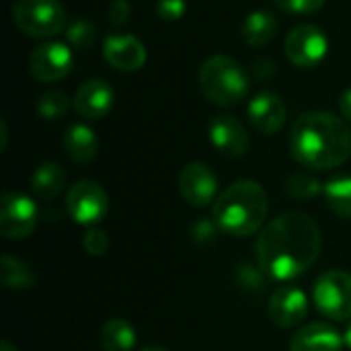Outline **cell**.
<instances>
[{
  "mask_svg": "<svg viewBox=\"0 0 351 351\" xmlns=\"http://www.w3.org/2000/svg\"><path fill=\"white\" fill-rule=\"evenodd\" d=\"M325 185H321V181L308 173H294L284 181V189L290 197L296 199H313L323 191Z\"/></svg>",
  "mask_w": 351,
  "mask_h": 351,
  "instance_id": "obj_24",
  "label": "cell"
},
{
  "mask_svg": "<svg viewBox=\"0 0 351 351\" xmlns=\"http://www.w3.org/2000/svg\"><path fill=\"white\" fill-rule=\"evenodd\" d=\"M343 339H346V346L351 350V321L350 325H348V331H346V337H343Z\"/></svg>",
  "mask_w": 351,
  "mask_h": 351,
  "instance_id": "obj_34",
  "label": "cell"
},
{
  "mask_svg": "<svg viewBox=\"0 0 351 351\" xmlns=\"http://www.w3.org/2000/svg\"><path fill=\"white\" fill-rule=\"evenodd\" d=\"M64 150L76 165H88L99 152V138L93 128L84 123H72L64 134Z\"/></svg>",
  "mask_w": 351,
  "mask_h": 351,
  "instance_id": "obj_18",
  "label": "cell"
},
{
  "mask_svg": "<svg viewBox=\"0 0 351 351\" xmlns=\"http://www.w3.org/2000/svg\"><path fill=\"white\" fill-rule=\"evenodd\" d=\"M99 341L105 351H134L136 329L125 319H111L103 325Z\"/></svg>",
  "mask_w": 351,
  "mask_h": 351,
  "instance_id": "obj_21",
  "label": "cell"
},
{
  "mask_svg": "<svg viewBox=\"0 0 351 351\" xmlns=\"http://www.w3.org/2000/svg\"><path fill=\"white\" fill-rule=\"evenodd\" d=\"M130 12H132V8H130V2L128 0H113L109 4V21L115 27L125 25L128 19H130Z\"/></svg>",
  "mask_w": 351,
  "mask_h": 351,
  "instance_id": "obj_32",
  "label": "cell"
},
{
  "mask_svg": "<svg viewBox=\"0 0 351 351\" xmlns=\"http://www.w3.org/2000/svg\"><path fill=\"white\" fill-rule=\"evenodd\" d=\"M267 218V193L251 179H243L226 187L214 202L212 220L220 232L243 239L261 230Z\"/></svg>",
  "mask_w": 351,
  "mask_h": 351,
  "instance_id": "obj_3",
  "label": "cell"
},
{
  "mask_svg": "<svg viewBox=\"0 0 351 351\" xmlns=\"http://www.w3.org/2000/svg\"><path fill=\"white\" fill-rule=\"evenodd\" d=\"M218 230H220V228H218V224H216L214 220L199 218V220L193 224V228H191V237H193L195 243H212V241H216Z\"/></svg>",
  "mask_w": 351,
  "mask_h": 351,
  "instance_id": "obj_30",
  "label": "cell"
},
{
  "mask_svg": "<svg viewBox=\"0 0 351 351\" xmlns=\"http://www.w3.org/2000/svg\"><path fill=\"white\" fill-rule=\"evenodd\" d=\"M115 103V93L111 84L103 78H90L82 82L74 95V109L84 119L105 117Z\"/></svg>",
  "mask_w": 351,
  "mask_h": 351,
  "instance_id": "obj_15",
  "label": "cell"
},
{
  "mask_svg": "<svg viewBox=\"0 0 351 351\" xmlns=\"http://www.w3.org/2000/svg\"><path fill=\"white\" fill-rule=\"evenodd\" d=\"M321 230L302 212H286L257 237V265L269 280L292 282L306 274L321 253Z\"/></svg>",
  "mask_w": 351,
  "mask_h": 351,
  "instance_id": "obj_1",
  "label": "cell"
},
{
  "mask_svg": "<svg viewBox=\"0 0 351 351\" xmlns=\"http://www.w3.org/2000/svg\"><path fill=\"white\" fill-rule=\"evenodd\" d=\"M346 339L329 323H311L290 341V351H343Z\"/></svg>",
  "mask_w": 351,
  "mask_h": 351,
  "instance_id": "obj_17",
  "label": "cell"
},
{
  "mask_svg": "<svg viewBox=\"0 0 351 351\" xmlns=\"http://www.w3.org/2000/svg\"><path fill=\"white\" fill-rule=\"evenodd\" d=\"M66 39L76 49H90L95 45V41H97V31H95L93 23L84 21V19H78L66 29Z\"/></svg>",
  "mask_w": 351,
  "mask_h": 351,
  "instance_id": "obj_26",
  "label": "cell"
},
{
  "mask_svg": "<svg viewBox=\"0 0 351 351\" xmlns=\"http://www.w3.org/2000/svg\"><path fill=\"white\" fill-rule=\"evenodd\" d=\"M280 10L288 12V14H298V16H306V14H315L319 12L327 0H274Z\"/></svg>",
  "mask_w": 351,
  "mask_h": 351,
  "instance_id": "obj_27",
  "label": "cell"
},
{
  "mask_svg": "<svg viewBox=\"0 0 351 351\" xmlns=\"http://www.w3.org/2000/svg\"><path fill=\"white\" fill-rule=\"evenodd\" d=\"M290 152L306 169L327 171L343 165L351 154V134L333 113H302L290 132Z\"/></svg>",
  "mask_w": 351,
  "mask_h": 351,
  "instance_id": "obj_2",
  "label": "cell"
},
{
  "mask_svg": "<svg viewBox=\"0 0 351 351\" xmlns=\"http://www.w3.org/2000/svg\"><path fill=\"white\" fill-rule=\"evenodd\" d=\"M74 66V53L68 45L58 41L39 43L29 53V72L39 82H56L70 74Z\"/></svg>",
  "mask_w": 351,
  "mask_h": 351,
  "instance_id": "obj_10",
  "label": "cell"
},
{
  "mask_svg": "<svg viewBox=\"0 0 351 351\" xmlns=\"http://www.w3.org/2000/svg\"><path fill=\"white\" fill-rule=\"evenodd\" d=\"M140 351H167V350H162V348H144V350H140Z\"/></svg>",
  "mask_w": 351,
  "mask_h": 351,
  "instance_id": "obj_36",
  "label": "cell"
},
{
  "mask_svg": "<svg viewBox=\"0 0 351 351\" xmlns=\"http://www.w3.org/2000/svg\"><path fill=\"white\" fill-rule=\"evenodd\" d=\"M181 197L193 208H206L218 197V177L204 162H189L179 173Z\"/></svg>",
  "mask_w": 351,
  "mask_h": 351,
  "instance_id": "obj_11",
  "label": "cell"
},
{
  "mask_svg": "<svg viewBox=\"0 0 351 351\" xmlns=\"http://www.w3.org/2000/svg\"><path fill=\"white\" fill-rule=\"evenodd\" d=\"M103 56L109 66L121 72L140 70L146 64V47L136 35H109L103 41Z\"/></svg>",
  "mask_w": 351,
  "mask_h": 351,
  "instance_id": "obj_16",
  "label": "cell"
},
{
  "mask_svg": "<svg viewBox=\"0 0 351 351\" xmlns=\"http://www.w3.org/2000/svg\"><path fill=\"white\" fill-rule=\"evenodd\" d=\"M66 208L70 218L82 226H95L109 210V197L103 185L93 179L76 181L66 195Z\"/></svg>",
  "mask_w": 351,
  "mask_h": 351,
  "instance_id": "obj_7",
  "label": "cell"
},
{
  "mask_svg": "<svg viewBox=\"0 0 351 351\" xmlns=\"http://www.w3.org/2000/svg\"><path fill=\"white\" fill-rule=\"evenodd\" d=\"M317 311L331 321H351V274L329 269L321 274L313 288Z\"/></svg>",
  "mask_w": 351,
  "mask_h": 351,
  "instance_id": "obj_6",
  "label": "cell"
},
{
  "mask_svg": "<svg viewBox=\"0 0 351 351\" xmlns=\"http://www.w3.org/2000/svg\"><path fill=\"white\" fill-rule=\"evenodd\" d=\"M208 136L212 146L228 158H239L249 150V134L232 115H216L208 125Z\"/></svg>",
  "mask_w": 351,
  "mask_h": 351,
  "instance_id": "obj_13",
  "label": "cell"
},
{
  "mask_svg": "<svg viewBox=\"0 0 351 351\" xmlns=\"http://www.w3.org/2000/svg\"><path fill=\"white\" fill-rule=\"evenodd\" d=\"M237 280L247 290H259L265 284V274H263V269L259 265L257 267H253V265H241L239 271H237Z\"/></svg>",
  "mask_w": 351,
  "mask_h": 351,
  "instance_id": "obj_29",
  "label": "cell"
},
{
  "mask_svg": "<svg viewBox=\"0 0 351 351\" xmlns=\"http://www.w3.org/2000/svg\"><path fill=\"white\" fill-rule=\"evenodd\" d=\"M82 247H84V251H86L90 257H101V255H105L107 249H109V237H107L105 230L93 228V226H90V228L86 230L84 239H82Z\"/></svg>",
  "mask_w": 351,
  "mask_h": 351,
  "instance_id": "obj_28",
  "label": "cell"
},
{
  "mask_svg": "<svg viewBox=\"0 0 351 351\" xmlns=\"http://www.w3.org/2000/svg\"><path fill=\"white\" fill-rule=\"evenodd\" d=\"M284 51L294 66L315 68L327 58L329 39L325 31L317 25H298L288 33L284 41Z\"/></svg>",
  "mask_w": 351,
  "mask_h": 351,
  "instance_id": "obj_8",
  "label": "cell"
},
{
  "mask_svg": "<svg viewBox=\"0 0 351 351\" xmlns=\"http://www.w3.org/2000/svg\"><path fill=\"white\" fill-rule=\"evenodd\" d=\"M329 208L343 220H351V175H337L323 187Z\"/></svg>",
  "mask_w": 351,
  "mask_h": 351,
  "instance_id": "obj_23",
  "label": "cell"
},
{
  "mask_svg": "<svg viewBox=\"0 0 351 351\" xmlns=\"http://www.w3.org/2000/svg\"><path fill=\"white\" fill-rule=\"evenodd\" d=\"M187 10L185 0H158L156 12L162 21H179Z\"/></svg>",
  "mask_w": 351,
  "mask_h": 351,
  "instance_id": "obj_31",
  "label": "cell"
},
{
  "mask_svg": "<svg viewBox=\"0 0 351 351\" xmlns=\"http://www.w3.org/2000/svg\"><path fill=\"white\" fill-rule=\"evenodd\" d=\"M247 117H249V123L253 125V130H257L259 134L271 136L284 128L288 111H286L284 101L276 93L263 90V93H257L249 101Z\"/></svg>",
  "mask_w": 351,
  "mask_h": 351,
  "instance_id": "obj_14",
  "label": "cell"
},
{
  "mask_svg": "<svg viewBox=\"0 0 351 351\" xmlns=\"http://www.w3.org/2000/svg\"><path fill=\"white\" fill-rule=\"evenodd\" d=\"M339 111L348 121H351V86L346 88L339 97Z\"/></svg>",
  "mask_w": 351,
  "mask_h": 351,
  "instance_id": "obj_33",
  "label": "cell"
},
{
  "mask_svg": "<svg viewBox=\"0 0 351 351\" xmlns=\"http://www.w3.org/2000/svg\"><path fill=\"white\" fill-rule=\"evenodd\" d=\"M0 282L6 290H29L35 286L37 276L25 261L12 255H4L0 261Z\"/></svg>",
  "mask_w": 351,
  "mask_h": 351,
  "instance_id": "obj_22",
  "label": "cell"
},
{
  "mask_svg": "<svg viewBox=\"0 0 351 351\" xmlns=\"http://www.w3.org/2000/svg\"><path fill=\"white\" fill-rule=\"evenodd\" d=\"M278 33V19L271 10H253L243 21V39L251 47L267 45Z\"/></svg>",
  "mask_w": 351,
  "mask_h": 351,
  "instance_id": "obj_19",
  "label": "cell"
},
{
  "mask_svg": "<svg viewBox=\"0 0 351 351\" xmlns=\"http://www.w3.org/2000/svg\"><path fill=\"white\" fill-rule=\"evenodd\" d=\"M37 226L35 202L19 191H6L0 204V234L8 241L27 239Z\"/></svg>",
  "mask_w": 351,
  "mask_h": 351,
  "instance_id": "obj_9",
  "label": "cell"
},
{
  "mask_svg": "<svg viewBox=\"0 0 351 351\" xmlns=\"http://www.w3.org/2000/svg\"><path fill=\"white\" fill-rule=\"evenodd\" d=\"M0 351H16V348H12L8 341H2V343H0Z\"/></svg>",
  "mask_w": 351,
  "mask_h": 351,
  "instance_id": "obj_35",
  "label": "cell"
},
{
  "mask_svg": "<svg viewBox=\"0 0 351 351\" xmlns=\"http://www.w3.org/2000/svg\"><path fill=\"white\" fill-rule=\"evenodd\" d=\"M66 185V171L58 162H43L31 175V189L41 199H53Z\"/></svg>",
  "mask_w": 351,
  "mask_h": 351,
  "instance_id": "obj_20",
  "label": "cell"
},
{
  "mask_svg": "<svg viewBox=\"0 0 351 351\" xmlns=\"http://www.w3.org/2000/svg\"><path fill=\"white\" fill-rule=\"evenodd\" d=\"M12 23L29 37H53L66 27V8L60 0H16L12 4Z\"/></svg>",
  "mask_w": 351,
  "mask_h": 351,
  "instance_id": "obj_5",
  "label": "cell"
},
{
  "mask_svg": "<svg viewBox=\"0 0 351 351\" xmlns=\"http://www.w3.org/2000/svg\"><path fill=\"white\" fill-rule=\"evenodd\" d=\"M199 88L218 107H232L249 93V78L243 66L230 56H212L199 68Z\"/></svg>",
  "mask_w": 351,
  "mask_h": 351,
  "instance_id": "obj_4",
  "label": "cell"
},
{
  "mask_svg": "<svg viewBox=\"0 0 351 351\" xmlns=\"http://www.w3.org/2000/svg\"><path fill=\"white\" fill-rule=\"evenodd\" d=\"M70 99L64 90H47L37 99V113L43 119H60L68 113Z\"/></svg>",
  "mask_w": 351,
  "mask_h": 351,
  "instance_id": "obj_25",
  "label": "cell"
},
{
  "mask_svg": "<svg viewBox=\"0 0 351 351\" xmlns=\"http://www.w3.org/2000/svg\"><path fill=\"white\" fill-rule=\"evenodd\" d=\"M269 319L276 327L292 329L308 315V296L296 286H280L267 304Z\"/></svg>",
  "mask_w": 351,
  "mask_h": 351,
  "instance_id": "obj_12",
  "label": "cell"
}]
</instances>
